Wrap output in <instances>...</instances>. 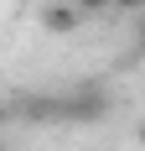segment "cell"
I'll use <instances>...</instances> for the list:
<instances>
[{
	"label": "cell",
	"mask_w": 145,
	"mask_h": 151,
	"mask_svg": "<svg viewBox=\"0 0 145 151\" xmlns=\"http://www.w3.org/2000/svg\"><path fill=\"white\" fill-rule=\"evenodd\" d=\"M104 5H114V0H78V11H104Z\"/></svg>",
	"instance_id": "1"
}]
</instances>
